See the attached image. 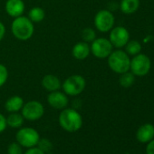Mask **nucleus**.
Listing matches in <instances>:
<instances>
[{"label":"nucleus","mask_w":154,"mask_h":154,"mask_svg":"<svg viewBox=\"0 0 154 154\" xmlns=\"http://www.w3.org/2000/svg\"><path fill=\"white\" fill-rule=\"evenodd\" d=\"M59 123L61 127L68 132H75L83 126V118L74 109L64 108L59 115Z\"/></svg>","instance_id":"nucleus-1"},{"label":"nucleus","mask_w":154,"mask_h":154,"mask_svg":"<svg viewBox=\"0 0 154 154\" xmlns=\"http://www.w3.org/2000/svg\"><path fill=\"white\" fill-rule=\"evenodd\" d=\"M34 29L32 21L28 17L22 16L16 17L11 26V30L14 36L21 41L30 39L34 34Z\"/></svg>","instance_id":"nucleus-2"},{"label":"nucleus","mask_w":154,"mask_h":154,"mask_svg":"<svg viewBox=\"0 0 154 154\" xmlns=\"http://www.w3.org/2000/svg\"><path fill=\"white\" fill-rule=\"evenodd\" d=\"M131 59L126 52L122 50L112 51L108 56V64L116 73H123L130 70Z\"/></svg>","instance_id":"nucleus-3"},{"label":"nucleus","mask_w":154,"mask_h":154,"mask_svg":"<svg viewBox=\"0 0 154 154\" xmlns=\"http://www.w3.org/2000/svg\"><path fill=\"white\" fill-rule=\"evenodd\" d=\"M86 82L85 78L81 75L75 74L72 75L63 82V90L66 95L75 96L80 94L85 88Z\"/></svg>","instance_id":"nucleus-4"},{"label":"nucleus","mask_w":154,"mask_h":154,"mask_svg":"<svg viewBox=\"0 0 154 154\" xmlns=\"http://www.w3.org/2000/svg\"><path fill=\"white\" fill-rule=\"evenodd\" d=\"M17 142H18L24 148H32L37 146L40 140V135L38 131L33 128L26 127L21 128L16 135Z\"/></svg>","instance_id":"nucleus-5"},{"label":"nucleus","mask_w":154,"mask_h":154,"mask_svg":"<svg viewBox=\"0 0 154 154\" xmlns=\"http://www.w3.org/2000/svg\"><path fill=\"white\" fill-rule=\"evenodd\" d=\"M151 67V62L149 56L143 54L134 55L131 60L130 69L135 76H145L149 73Z\"/></svg>","instance_id":"nucleus-6"},{"label":"nucleus","mask_w":154,"mask_h":154,"mask_svg":"<svg viewBox=\"0 0 154 154\" xmlns=\"http://www.w3.org/2000/svg\"><path fill=\"white\" fill-rule=\"evenodd\" d=\"M112 47L113 46L110 40L101 37L95 38L92 42L90 50L95 57L99 59H104L111 54V53L112 52Z\"/></svg>","instance_id":"nucleus-7"},{"label":"nucleus","mask_w":154,"mask_h":154,"mask_svg":"<svg viewBox=\"0 0 154 154\" xmlns=\"http://www.w3.org/2000/svg\"><path fill=\"white\" fill-rule=\"evenodd\" d=\"M22 115L24 119L28 121H36L42 118L45 113V108L40 102L30 101L23 105Z\"/></svg>","instance_id":"nucleus-8"},{"label":"nucleus","mask_w":154,"mask_h":154,"mask_svg":"<svg viewBox=\"0 0 154 154\" xmlns=\"http://www.w3.org/2000/svg\"><path fill=\"white\" fill-rule=\"evenodd\" d=\"M94 25L97 30L106 33L112 29L114 25V17L109 10L99 11L94 17Z\"/></svg>","instance_id":"nucleus-9"},{"label":"nucleus","mask_w":154,"mask_h":154,"mask_svg":"<svg viewBox=\"0 0 154 154\" xmlns=\"http://www.w3.org/2000/svg\"><path fill=\"white\" fill-rule=\"evenodd\" d=\"M129 39H130V34L125 27L117 26L111 30L110 42L112 43V46H115L117 48L123 47L129 42Z\"/></svg>","instance_id":"nucleus-10"},{"label":"nucleus","mask_w":154,"mask_h":154,"mask_svg":"<svg viewBox=\"0 0 154 154\" xmlns=\"http://www.w3.org/2000/svg\"><path fill=\"white\" fill-rule=\"evenodd\" d=\"M47 102L51 107L56 110H63L68 104V98L64 93L54 91L51 92V94L48 95Z\"/></svg>","instance_id":"nucleus-11"},{"label":"nucleus","mask_w":154,"mask_h":154,"mask_svg":"<svg viewBox=\"0 0 154 154\" xmlns=\"http://www.w3.org/2000/svg\"><path fill=\"white\" fill-rule=\"evenodd\" d=\"M6 11L12 17H18L25 11V4L22 0H8L6 3Z\"/></svg>","instance_id":"nucleus-12"},{"label":"nucleus","mask_w":154,"mask_h":154,"mask_svg":"<svg viewBox=\"0 0 154 154\" xmlns=\"http://www.w3.org/2000/svg\"><path fill=\"white\" fill-rule=\"evenodd\" d=\"M154 137V126L146 123L140 126L137 131V139L140 142H147Z\"/></svg>","instance_id":"nucleus-13"},{"label":"nucleus","mask_w":154,"mask_h":154,"mask_svg":"<svg viewBox=\"0 0 154 154\" xmlns=\"http://www.w3.org/2000/svg\"><path fill=\"white\" fill-rule=\"evenodd\" d=\"M90 52V46L86 42H78L72 47V55L78 60H85Z\"/></svg>","instance_id":"nucleus-14"},{"label":"nucleus","mask_w":154,"mask_h":154,"mask_svg":"<svg viewBox=\"0 0 154 154\" xmlns=\"http://www.w3.org/2000/svg\"><path fill=\"white\" fill-rule=\"evenodd\" d=\"M42 86L49 92H54L60 89L61 83L58 77L52 74H47L42 80Z\"/></svg>","instance_id":"nucleus-15"},{"label":"nucleus","mask_w":154,"mask_h":154,"mask_svg":"<svg viewBox=\"0 0 154 154\" xmlns=\"http://www.w3.org/2000/svg\"><path fill=\"white\" fill-rule=\"evenodd\" d=\"M24 105V100L22 97L15 95L10 97L5 103V108L9 112H17L22 109Z\"/></svg>","instance_id":"nucleus-16"},{"label":"nucleus","mask_w":154,"mask_h":154,"mask_svg":"<svg viewBox=\"0 0 154 154\" xmlns=\"http://www.w3.org/2000/svg\"><path fill=\"white\" fill-rule=\"evenodd\" d=\"M140 7V0H122L120 9L123 14L131 15L135 13Z\"/></svg>","instance_id":"nucleus-17"},{"label":"nucleus","mask_w":154,"mask_h":154,"mask_svg":"<svg viewBox=\"0 0 154 154\" xmlns=\"http://www.w3.org/2000/svg\"><path fill=\"white\" fill-rule=\"evenodd\" d=\"M24 117L22 114L17 112H11L7 118V123L11 128H20L24 123Z\"/></svg>","instance_id":"nucleus-18"},{"label":"nucleus","mask_w":154,"mask_h":154,"mask_svg":"<svg viewBox=\"0 0 154 154\" xmlns=\"http://www.w3.org/2000/svg\"><path fill=\"white\" fill-rule=\"evenodd\" d=\"M135 82V75L131 72H126L121 74L119 83L123 88H130Z\"/></svg>","instance_id":"nucleus-19"},{"label":"nucleus","mask_w":154,"mask_h":154,"mask_svg":"<svg viewBox=\"0 0 154 154\" xmlns=\"http://www.w3.org/2000/svg\"><path fill=\"white\" fill-rule=\"evenodd\" d=\"M141 45L140 42L136 41V40H131L129 41L126 45H125V49H126V53L128 54L131 55H136L140 54L141 52Z\"/></svg>","instance_id":"nucleus-20"},{"label":"nucleus","mask_w":154,"mask_h":154,"mask_svg":"<svg viewBox=\"0 0 154 154\" xmlns=\"http://www.w3.org/2000/svg\"><path fill=\"white\" fill-rule=\"evenodd\" d=\"M29 19L32 21V22H35V23H39L41 21L44 20L45 18V11L41 8H33L30 11H29Z\"/></svg>","instance_id":"nucleus-21"},{"label":"nucleus","mask_w":154,"mask_h":154,"mask_svg":"<svg viewBox=\"0 0 154 154\" xmlns=\"http://www.w3.org/2000/svg\"><path fill=\"white\" fill-rule=\"evenodd\" d=\"M95 37H96V34L93 28L87 27V28H85L82 32V38L86 43L93 42L95 39Z\"/></svg>","instance_id":"nucleus-22"},{"label":"nucleus","mask_w":154,"mask_h":154,"mask_svg":"<svg viewBox=\"0 0 154 154\" xmlns=\"http://www.w3.org/2000/svg\"><path fill=\"white\" fill-rule=\"evenodd\" d=\"M37 147L41 149L44 152L47 153L52 149L53 145H52V142L48 139H40L37 143Z\"/></svg>","instance_id":"nucleus-23"},{"label":"nucleus","mask_w":154,"mask_h":154,"mask_svg":"<svg viewBox=\"0 0 154 154\" xmlns=\"http://www.w3.org/2000/svg\"><path fill=\"white\" fill-rule=\"evenodd\" d=\"M8 154H23L22 146L18 142H12L8 147Z\"/></svg>","instance_id":"nucleus-24"},{"label":"nucleus","mask_w":154,"mask_h":154,"mask_svg":"<svg viewBox=\"0 0 154 154\" xmlns=\"http://www.w3.org/2000/svg\"><path fill=\"white\" fill-rule=\"evenodd\" d=\"M8 77V71L7 67L0 63V87L4 85V84L7 82Z\"/></svg>","instance_id":"nucleus-25"},{"label":"nucleus","mask_w":154,"mask_h":154,"mask_svg":"<svg viewBox=\"0 0 154 154\" xmlns=\"http://www.w3.org/2000/svg\"><path fill=\"white\" fill-rule=\"evenodd\" d=\"M24 154H46V153L44 152L38 147H32V148H28V149Z\"/></svg>","instance_id":"nucleus-26"},{"label":"nucleus","mask_w":154,"mask_h":154,"mask_svg":"<svg viewBox=\"0 0 154 154\" xmlns=\"http://www.w3.org/2000/svg\"><path fill=\"white\" fill-rule=\"evenodd\" d=\"M8 127V123H7V118L0 113V132H3Z\"/></svg>","instance_id":"nucleus-27"},{"label":"nucleus","mask_w":154,"mask_h":154,"mask_svg":"<svg viewBox=\"0 0 154 154\" xmlns=\"http://www.w3.org/2000/svg\"><path fill=\"white\" fill-rule=\"evenodd\" d=\"M146 152H147V154H154V140H152L151 142H149L148 144Z\"/></svg>","instance_id":"nucleus-28"},{"label":"nucleus","mask_w":154,"mask_h":154,"mask_svg":"<svg viewBox=\"0 0 154 154\" xmlns=\"http://www.w3.org/2000/svg\"><path fill=\"white\" fill-rule=\"evenodd\" d=\"M5 33H6V27L3 25V23L0 22V41L3 39V37L5 35Z\"/></svg>","instance_id":"nucleus-29"}]
</instances>
